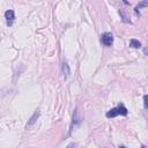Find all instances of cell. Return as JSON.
<instances>
[{
	"instance_id": "obj_1",
	"label": "cell",
	"mask_w": 148,
	"mask_h": 148,
	"mask_svg": "<svg viewBox=\"0 0 148 148\" xmlns=\"http://www.w3.org/2000/svg\"><path fill=\"white\" fill-rule=\"evenodd\" d=\"M118 115H123V116L127 115V109L124 107L123 104H120L117 108H113V109H111V110H109L107 112L108 118H113V117H116V116H118Z\"/></svg>"
},
{
	"instance_id": "obj_2",
	"label": "cell",
	"mask_w": 148,
	"mask_h": 148,
	"mask_svg": "<svg viewBox=\"0 0 148 148\" xmlns=\"http://www.w3.org/2000/svg\"><path fill=\"white\" fill-rule=\"evenodd\" d=\"M101 42H102L103 45L105 46H111L113 43V36L111 33H104L101 36Z\"/></svg>"
},
{
	"instance_id": "obj_3",
	"label": "cell",
	"mask_w": 148,
	"mask_h": 148,
	"mask_svg": "<svg viewBox=\"0 0 148 148\" xmlns=\"http://www.w3.org/2000/svg\"><path fill=\"white\" fill-rule=\"evenodd\" d=\"M5 17H6V20H7V23L11 25L13 23L14 19H15V14H14V12H13L12 9H8V11L5 12Z\"/></svg>"
},
{
	"instance_id": "obj_4",
	"label": "cell",
	"mask_w": 148,
	"mask_h": 148,
	"mask_svg": "<svg viewBox=\"0 0 148 148\" xmlns=\"http://www.w3.org/2000/svg\"><path fill=\"white\" fill-rule=\"evenodd\" d=\"M38 117H39V110H36V111H35V113L33 115V117L30 118V120H29V123L27 124V126H25V128L28 130V128L30 127V126H33L34 124L36 123V119L38 118Z\"/></svg>"
},
{
	"instance_id": "obj_5",
	"label": "cell",
	"mask_w": 148,
	"mask_h": 148,
	"mask_svg": "<svg viewBox=\"0 0 148 148\" xmlns=\"http://www.w3.org/2000/svg\"><path fill=\"white\" fill-rule=\"evenodd\" d=\"M62 74L65 75V78H67V76H70L71 74V70H70V66L67 65L66 62H64L62 66Z\"/></svg>"
},
{
	"instance_id": "obj_6",
	"label": "cell",
	"mask_w": 148,
	"mask_h": 148,
	"mask_svg": "<svg viewBox=\"0 0 148 148\" xmlns=\"http://www.w3.org/2000/svg\"><path fill=\"white\" fill-rule=\"evenodd\" d=\"M130 46H132V48H134V49H139L140 46H141V43H140L138 39H131L130 41Z\"/></svg>"
},
{
	"instance_id": "obj_7",
	"label": "cell",
	"mask_w": 148,
	"mask_h": 148,
	"mask_svg": "<svg viewBox=\"0 0 148 148\" xmlns=\"http://www.w3.org/2000/svg\"><path fill=\"white\" fill-rule=\"evenodd\" d=\"M142 7H148V1H141L138 6L136 7V12H138L140 8H142Z\"/></svg>"
},
{
	"instance_id": "obj_8",
	"label": "cell",
	"mask_w": 148,
	"mask_h": 148,
	"mask_svg": "<svg viewBox=\"0 0 148 148\" xmlns=\"http://www.w3.org/2000/svg\"><path fill=\"white\" fill-rule=\"evenodd\" d=\"M144 104H145V108L148 110V95H145L144 96Z\"/></svg>"
},
{
	"instance_id": "obj_9",
	"label": "cell",
	"mask_w": 148,
	"mask_h": 148,
	"mask_svg": "<svg viewBox=\"0 0 148 148\" xmlns=\"http://www.w3.org/2000/svg\"><path fill=\"white\" fill-rule=\"evenodd\" d=\"M75 147H76V145L72 142V144H70V145H68V146H67L66 148H75Z\"/></svg>"
},
{
	"instance_id": "obj_10",
	"label": "cell",
	"mask_w": 148,
	"mask_h": 148,
	"mask_svg": "<svg viewBox=\"0 0 148 148\" xmlns=\"http://www.w3.org/2000/svg\"><path fill=\"white\" fill-rule=\"evenodd\" d=\"M145 53H147V54H148V49H145Z\"/></svg>"
},
{
	"instance_id": "obj_11",
	"label": "cell",
	"mask_w": 148,
	"mask_h": 148,
	"mask_svg": "<svg viewBox=\"0 0 148 148\" xmlns=\"http://www.w3.org/2000/svg\"><path fill=\"white\" fill-rule=\"evenodd\" d=\"M119 148H126V147H125V146H120Z\"/></svg>"
},
{
	"instance_id": "obj_12",
	"label": "cell",
	"mask_w": 148,
	"mask_h": 148,
	"mask_svg": "<svg viewBox=\"0 0 148 148\" xmlns=\"http://www.w3.org/2000/svg\"><path fill=\"white\" fill-rule=\"evenodd\" d=\"M141 148H146V147H145V146H141Z\"/></svg>"
}]
</instances>
